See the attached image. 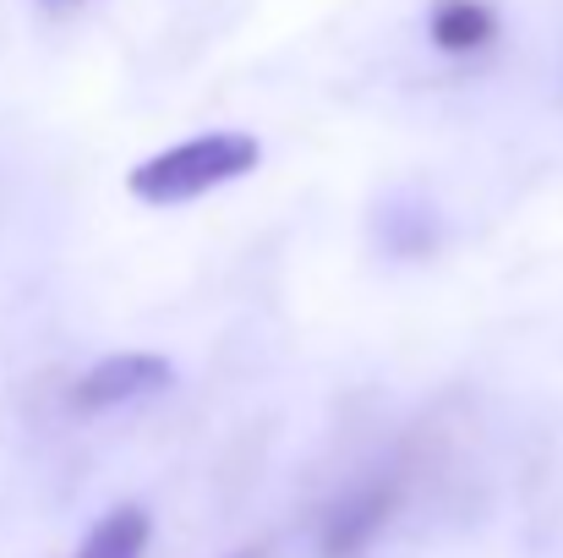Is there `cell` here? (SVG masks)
I'll return each mask as SVG.
<instances>
[{"mask_svg": "<svg viewBox=\"0 0 563 558\" xmlns=\"http://www.w3.org/2000/svg\"><path fill=\"white\" fill-rule=\"evenodd\" d=\"M176 372L165 357H148V351H121V357H104L99 368H88L71 389V405L77 411H110V405H132L143 394H159Z\"/></svg>", "mask_w": 563, "mask_h": 558, "instance_id": "3957f363", "label": "cell"}, {"mask_svg": "<svg viewBox=\"0 0 563 558\" xmlns=\"http://www.w3.org/2000/svg\"><path fill=\"white\" fill-rule=\"evenodd\" d=\"M148 537H154V521H148V510H137V504H121V510H110V515H104V521L88 532V543L77 548V558H143Z\"/></svg>", "mask_w": 563, "mask_h": 558, "instance_id": "5b68a950", "label": "cell"}, {"mask_svg": "<svg viewBox=\"0 0 563 558\" xmlns=\"http://www.w3.org/2000/svg\"><path fill=\"white\" fill-rule=\"evenodd\" d=\"M394 510H399V477H373V482L351 488L323 515V532H318L323 558H362L377 543V532L394 521Z\"/></svg>", "mask_w": 563, "mask_h": 558, "instance_id": "7a4b0ae2", "label": "cell"}, {"mask_svg": "<svg viewBox=\"0 0 563 558\" xmlns=\"http://www.w3.org/2000/svg\"><path fill=\"white\" fill-rule=\"evenodd\" d=\"M263 160V143L246 138V132H208V138H191V143H176L154 160H143L132 176H126V192L148 208H170V203H191L202 192L224 182H241L252 176Z\"/></svg>", "mask_w": 563, "mask_h": 558, "instance_id": "6da1fadb", "label": "cell"}, {"mask_svg": "<svg viewBox=\"0 0 563 558\" xmlns=\"http://www.w3.org/2000/svg\"><path fill=\"white\" fill-rule=\"evenodd\" d=\"M493 39H498V17L482 0H438V11H432V44L443 55H471V50H487Z\"/></svg>", "mask_w": 563, "mask_h": 558, "instance_id": "277c9868", "label": "cell"}, {"mask_svg": "<svg viewBox=\"0 0 563 558\" xmlns=\"http://www.w3.org/2000/svg\"><path fill=\"white\" fill-rule=\"evenodd\" d=\"M230 558H263V548H241V554H230Z\"/></svg>", "mask_w": 563, "mask_h": 558, "instance_id": "8992f818", "label": "cell"}]
</instances>
